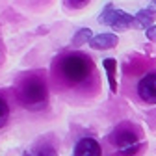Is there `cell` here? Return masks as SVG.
Returning a JSON list of instances; mask_svg holds the SVG:
<instances>
[{
	"mask_svg": "<svg viewBox=\"0 0 156 156\" xmlns=\"http://www.w3.org/2000/svg\"><path fill=\"white\" fill-rule=\"evenodd\" d=\"M91 34H93V32H91L89 28H82V30H78V32L74 34V37H73V41H71L73 48H80V47H84L86 43H89Z\"/></svg>",
	"mask_w": 156,
	"mask_h": 156,
	"instance_id": "30bf717a",
	"label": "cell"
},
{
	"mask_svg": "<svg viewBox=\"0 0 156 156\" xmlns=\"http://www.w3.org/2000/svg\"><path fill=\"white\" fill-rule=\"evenodd\" d=\"M119 43V37L115 34H97L89 39V47L95 48V50H108V48H113Z\"/></svg>",
	"mask_w": 156,
	"mask_h": 156,
	"instance_id": "8992f818",
	"label": "cell"
},
{
	"mask_svg": "<svg viewBox=\"0 0 156 156\" xmlns=\"http://www.w3.org/2000/svg\"><path fill=\"white\" fill-rule=\"evenodd\" d=\"M35 156H58V154H56V151H54L50 145H43L41 149H39V152H37Z\"/></svg>",
	"mask_w": 156,
	"mask_h": 156,
	"instance_id": "7c38bea8",
	"label": "cell"
},
{
	"mask_svg": "<svg viewBox=\"0 0 156 156\" xmlns=\"http://www.w3.org/2000/svg\"><path fill=\"white\" fill-rule=\"evenodd\" d=\"M138 141H140L138 136H136L132 130H128V128L119 130L117 136L113 138V143H115L117 151H119V154H123V156H130V154H134L136 151H138V147H140Z\"/></svg>",
	"mask_w": 156,
	"mask_h": 156,
	"instance_id": "277c9868",
	"label": "cell"
},
{
	"mask_svg": "<svg viewBox=\"0 0 156 156\" xmlns=\"http://www.w3.org/2000/svg\"><path fill=\"white\" fill-rule=\"evenodd\" d=\"M147 39L149 41H156V26L154 24L147 28Z\"/></svg>",
	"mask_w": 156,
	"mask_h": 156,
	"instance_id": "5bb4252c",
	"label": "cell"
},
{
	"mask_svg": "<svg viewBox=\"0 0 156 156\" xmlns=\"http://www.w3.org/2000/svg\"><path fill=\"white\" fill-rule=\"evenodd\" d=\"M101 154H102L101 145L93 138H84L74 147V156H101Z\"/></svg>",
	"mask_w": 156,
	"mask_h": 156,
	"instance_id": "52a82bcc",
	"label": "cell"
},
{
	"mask_svg": "<svg viewBox=\"0 0 156 156\" xmlns=\"http://www.w3.org/2000/svg\"><path fill=\"white\" fill-rule=\"evenodd\" d=\"M138 95L147 104H156V73L145 74L138 82Z\"/></svg>",
	"mask_w": 156,
	"mask_h": 156,
	"instance_id": "5b68a950",
	"label": "cell"
},
{
	"mask_svg": "<svg viewBox=\"0 0 156 156\" xmlns=\"http://www.w3.org/2000/svg\"><path fill=\"white\" fill-rule=\"evenodd\" d=\"M152 23H154V9L152 8L138 11V15H136V26L147 30L149 26H152Z\"/></svg>",
	"mask_w": 156,
	"mask_h": 156,
	"instance_id": "9c48e42d",
	"label": "cell"
},
{
	"mask_svg": "<svg viewBox=\"0 0 156 156\" xmlns=\"http://www.w3.org/2000/svg\"><path fill=\"white\" fill-rule=\"evenodd\" d=\"M8 119H9V106H8V102L2 99V97H0V128L6 126Z\"/></svg>",
	"mask_w": 156,
	"mask_h": 156,
	"instance_id": "8fae6325",
	"label": "cell"
},
{
	"mask_svg": "<svg viewBox=\"0 0 156 156\" xmlns=\"http://www.w3.org/2000/svg\"><path fill=\"white\" fill-rule=\"evenodd\" d=\"M154 2H156V0H154ZM154 8H156V4H154Z\"/></svg>",
	"mask_w": 156,
	"mask_h": 156,
	"instance_id": "9a60e30c",
	"label": "cell"
},
{
	"mask_svg": "<svg viewBox=\"0 0 156 156\" xmlns=\"http://www.w3.org/2000/svg\"><path fill=\"white\" fill-rule=\"evenodd\" d=\"M102 67L106 69V74H108V84H110V89L112 93L117 91V80H115V71H117V62L113 58H106L102 62Z\"/></svg>",
	"mask_w": 156,
	"mask_h": 156,
	"instance_id": "ba28073f",
	"label": "cell"
},
{
	"mask_svg": "<svg viewBox=\"0 0 156 156\" xmlns=\"http://www.w3.org/2000/svg\"><path fill=\"white\" fill-rule=\"evenodd\" d=\"M60 69L63 78L71 84V86H80L84 84L89 74H93V63L87 56L84 54H67L63 60L60 62Z\"/></svg>",
	"mask_w": 156,
	"mask_h": 156,
	"instance_id": "6da1fadb",
	"label": "cell"
},
{
	"mask_svg": "<svg viewBox=\"0 0 156 156\" xmlns=\"http://www.w3.org/2000/svg\"><path fill=\"white\" fill-rule=\"evenodd\" d=\"M67 4H69L71 8L78 9V8H84V6L87 4V0H67Z\"/></svg>",
	"mask_w": 156,
	"mask_h": 156,
	"instance_id": "4fadbf2b",
	"label": "cell"
},
{
	"mask_svg": "<svg viewBox=\"0 0 156 156\" xmlns=\"http://www.w3.org/2000/svg\"><path fill=\"white\" fill-rule=\"evenodd\" d=\"M19 101L26 110H41L48 101V89L45 80L37 76L26 78L19 87Z\"/></svg>",
	"mask_w": 156,
	"mask_h": 156,
	"instance_id": "7a4b0ae2",
	"label": "cell"
},
{
	"mask_svg": "<svg viewBox=\"0 0 156 156\" xmlns=\"http://www.w3.org/2000/svg\"><path fill=\"white\" fill-rule=\"evenodd\" d=\"M101 23L112 26V28L117 30V32H123V30H128V28L136 26V17L128 15V13L123 11V9L113 8L112 4H108V6L104 8V11L101 13Z\"/></svg>",
	"mask_w": 156,
	"mask_h": 156,
	"instance_id": "3957f363",
	"label": "cell"
}]
</instances>
